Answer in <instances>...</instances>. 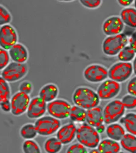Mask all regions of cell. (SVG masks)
<instances>
[{
    "label": "cell",
    "mask_w": 136,
    "mask_h": 153,
    "mask_svg": "<svg viewBox=\"0 0 136 153\" xmlns=\"http://www.w3.org/2000/svg\"><path fill=\"white\" fill-rule=\"evenodd\" d=\"M73 101L75 105L88 110L98 106L100 99L94 90L86 86L77 88L73 94Z\"/></svg>",
    "instance_id": "1"
},
{
    "label": "cell",
    "mask_w": 136,
    "mask_h": 153,
    "mask_svg": "<svg viewBox=\"0 0 136 153\" xmlns=\"http://www.w3.org/2000/svg\"><path fill=\"white\" fill-rule=\"evenodd\" d=\"M76 138L79 142L90 149L97 148L100 142V134L95 128L87 123L77 128Z\"/></svg>",
    "instance_id": "2"
},
{
    "label": "cell",
    "mask_w": 136,
    "mask_h": 153,
    "mask_svg": "<svg viewBox=\"0 0 136 153\" xmlns=\"http://www.w3.org/2000/svg\"><path fill=\"white\" fill-rule=\"evenodd\" d=\"M127 43V37L123 33L117 35L107 36L102 43V51L107 56H115L126 46Z\"/></svg>",
    "instance_id": "3"
},
{
    "label": "cell",
    "mask_w": 136,
    "mask_h": 153,
    "mask_svg": "<svg viewBox=\"0 0 136 153\" xmlns=\"http://www.w3.org/2000/svg\"><path fill=\"white\" fill-rule=\"evenodd\" d=\"M38 134L41 136H49L57 132L61 127L60 120L51 115H44L37 119L35 123Z\"/></svg>",
    "instance_id": "4"
},
{
    "label": "cell",
    "mask_w": 136,
    "mask_h": 153,
    "mask_svg": "<svg viewBox=\"0 0 136 153\" xmlns=\"http://www.w3.org/2000/svg\"><path fill=\"white\" fill-rule=\"evenodd\" d=\"M1 72V77L7 82H15L22 79L27 74L28 67L26 64L12 61Z\"/></svg>",
    "instance_id": "5"
},
{
    "label": "cell",
    "mask_w": 136,
    "mask_h": 153,
    "mask_svg": "<svg viewBox=\"0 0 136 153\" xmlns=\"http://www.w3.org/2000/svg\"><path fill=\"white\" fill-rule=\"evenodd\" d=\"M125 109L119 100H114L109 102L104 109V124H111L120 120L125 114Z\"/></svg>",
    "instance_id": "6"
},
{
    "label": "cell",
    "mask_w": 136,
    "mask_h": 153,
    "mask_svg": "<svg viewBox=\"0 0 136 153\" xmlns=\"http://www.w3.org/2000/svg\"><path fill=\"white\" fill-rule=\"evenodd\" d=\"M133 65L130 62H118L111 66L108 70L110 79L118 83L128 79L133 73Z\"/></svg>",
    "instance_id": "7"
},
{
    "label": "cell",
    "mask_w": 136,
    "mask_h": 153,
    "mask_svg": "<svg viewBox=\"0 0 136 153\" xmlns=\"http://www.w3.org/2000/svg\"><path fill=\"white\" fill-rule=\"evenodd\" d=\"M71 105L64 99H58L48 103L47 111L49 115L59 120L69 118Z\"/></svg>",
    "instance_id": "8"
},
{
    "label": "cell",
    "mask_w": 136,
    "mask_h": 153,
    "mask_svg": "<svg viewBox=\"0 0 136 153\" xmlns=\"http://www.w3.org/2000/svg\"><path fill=\"white\" fill-rule=\"evenodd\" d=\"M83 76L89 83L102 82L108 77V70L100 64H92L88 66L83 71Z\"/></svg>",
    "instance_id": "9"
},
{
    "label": "cell",
    "mask_w": 136,
    "mask_h": 153,
    "mask_svg": "<svg viewBox=\"0 0 136 153\" xmlns=\"http://www.w3.org/2000/svg\"><path fill=\"white\" fill-rule=\"evenodd\" d=\"M29 95L22 92H17L11 97V113L14 116H20L24 114L29 107L31 101Z\"/></svg>",
    "instance_id": "10"
},
{
    "label": "cell",
    "mask_w": 136,
    "mask_h": 153,
    "mask_svg": "<svg viewBox=\"0 0 136 153\" xmlns=\"http://www.w3.org/2000/svg\"><path fill=\"white\" fill-rule=\"evenodd\" d=\"M120 83L109 79L102 82L99 86L96 93L100 100H109L113 99L120 93Z\"/></svg>",
    "instance_id": "11"
},
{
    "label": "cell",
    "mask_w": 136,
    "mask_h": 153,
    "mask_svg": "<svg viewBox=\"0 0 136 153\" xmlns=\"http://www.w3.org/2000/svg\"><path fill=\"white\" fill-rule=\"evenodd\" d=\"M18 36L16 30L13 26L7 24L1 26L0 45L1 48L7 51L18 43Z\"/></svg>",
    "instance_id": "12"
},
{
    "label": "cell",
    "mask_w": 136,
    "mask_h": 153,
    "mask_svg": "<svg viewBox=\"0 0 136 153\" xmlns=\"http://www.w3.org/2000/svg\"><path fill=\"white\" fill-rule=\"evenodd\" d=\"M48 103L39 96L31 100L26 112L27 117L30 119H37L44 116L47 111Z\"/></svg>",
    "instance_id": "13"
},
{
    "label": "cell",
    "mask_w": 136,
    "mask_h": 153,
    "mask_svg": "<svg viewBox=\"0 0 136 153\" xmlns=\"http://www.w3.org/2000/svg\"><path fill=\"white\" fill-rule=\"evenodd\" d=\"M124 24L120 16H112L104 20L102 24V31L107 36L117 35L121 33Z\"/></svg>",
    "instance_id": "14"
},
{
    "label": "cell",
    "mask_w": 136,
    "mask_h": 153,
    "mask_svg": "<svg viewBox=\"0 0 136 153\" xmlns=\"http://www.w3.org/2000/svg\"><path fill=\"white\" fill-rule=\"evenodd\" d=\"M77 130V128L74 123H68L60 128L56 132V137L63 145H67L75 140Z\"/></svg>",
    "instance_id": "15"
},
{
    "label": "cell",
    "mask_w": 136,
    "mask_h": 153,
    "mask_svg": "<svg viewBox=\"0 0 136 153\" xmlns=\"http://www.w3.org/2000/svg\"><path fill=\"white\" fill-rule=\"evenodd\" d=\"M86 123L96 128L104 124V109L101 106H97L87 110Z\"/></svg>",
    "instance_id": "16"
},
{
    "label": "cell",
    "mask_w": 136,
    "mask_h": 153,
    "mask_svg": "<svg viewBox=\"0 0 136 153\" xmlns=\"http://www.w3.org/2000/svg\"><path fill=\"white\" fill-rule=\"evenodd\" d=\"M8 51L13 62L25 64L29 59V51L25 46L21 43H16Z\"/></svg>",
    "instance_id": "17"
},
{
    "label": "cell",
    "mask_w": 136,
    "mask_h": 153,
    "mask_svg": "<svg viewBox=\"0 0 136 153\" xmlns=\"http://www.w3.org/2000/svg\"><path fill=\"white\" fill-rule=\"evenodd\" d=\"M59 94V89L57 85L53 83H49L41 88L39 96L47 103L57 99Z\"/></svg>",
    "instance_id": "18"
},
{
    "label": "cell",
    "mask_w": 136,
    "mask_h": 153,
    "mask_svg": "<svg viewBox=\"0 0 136 153\" xmlns=\"http://www.w3.org/2000/svg\"><path fill=\"white\" fill-rule=\"evenodd\" d=\"M106 133L109 138L116 141H120L126 134L123 126L116 123L108 125L106 129Z\"/></svg>",
    "instance_id": "19"
},
{
    "label": "cell",
    "mask_w": 136,
    "mask_h": 153,
    "mask_svg": "<svg viewBox=\"0 0 136 153\" xmlns=\"http://www.w3.org/2000/svg\"><path fill=\"white\" fill-rule=\"evenodd\" d=\"M97 148L101 153H117L121 150V146L118 141L107 138L100 141Z\"/></svg>",
    "instance_id": "20"
},
{
    "label": "cell",
    "mask_w": 136,
    "mask_h": 153,
    "mask_svg": "<svg viewBox=\"0 0 136 153\" xmlns=\"http://www.w3.org/2000/svg\"><path fill=\"white\" fill-rule=\"evenodd\" d=\"M125 130L131 134L136 136V114L129 113L121 118L119 120Z\"/></svg>",
    "instance_id": "21"
},
{
    "label": "cell",
    "mask_w": 136,
    "mask_h": 153,
    "mask_svg": "<svg viewBox=\"0 0 136 153\" xmlns=\"http://www.w3.org/2000/svg\"><path fill=\"white\" fill-rule=\"evenodd\" d=\"M120 18L124 24L130 27L136 28V9L127 7L121 11Z\"/></svg>",
    "instance_id": "22"
},
{
    "label": "cell",
    "mask_w": 136,
    "mask_h": 153,
    "mask_svg": "<svg viewBox=\"0 0 136 153\" xmlns=\"http://www.w3.org/2000/svg\"><path fill=\"white\" fill-rule=\"evenodd\" d=\"M121 147L127 152L136 153V136L132 134H126L120 140Z\"/></svg>",
    "instance_id": "23"
},
{
    "label": "cell",
    "mask_w": 136,
    "mask_h": 153,
    "mask_svg": "<svg viewBox=\"0 0 136 153\" xmlns=\"http://www.w3.org/2000/svg\"><path fill=\"white\" fill-rule=\"evenodd\" d=\"M63 145L57 137H52L45 142L44 148L46 153H57L62 150Z\"/></svg>",
    "instance_id": "24"
},
{
    "label": "cell",
    "mask_w": 136,
    "mask_h": 153,
    "mask_svg": "<svg viewBox=\"0 0 136 153\" xmlns=\"http://www.w3.org/2000/svg\"><path fill=\"white\" fill-rule=\"evenodd\" d=\"M87 110L78 105L71 107L69 118L72 121L76 123H84L86 121Z\"/></svg>",
    "instance_id": "25"
},
{
    "label": "cell",
    "mask_w": 136,
    "mask_h": 153,
    "mask_svg": "<svg viewBox=\"0 0 136 153\" xmlns=\"http://www.w3.org/2000/svg\"><path fill=\"white\" fill-rule=\"evenodd\" d=\"M20 134L23 139L33 140L38 134L35 124L28 123L24 125L20 130Z\"/></svg>",
    "instance_id": "26"
},
{
    "label": "cell",
    "mask_w": 136,
    "mask_h": 153,
    "mask_svg": "<svg viewBox=\"0 0 136 153\" xmlns=\"http://www.w3.org/2000/svg\"><path fill=\"white\" fill-rule=\"evenodd\" d=\"M136 52L130 45H126L118 54V58L121 62H130L135 57Z\"/></svg>",
    "instance_id": "27"
},
{
    "label": "cell",
    "mask_w": 136,
    "mask_h": 153,
    "mask_svg": "<svg viewBox=\"0 0 136 153\" xmlns=\"http://www.w3.org/2000/svg\"><path fill=\"white\" fill-rule=\"evenodd\" d=\"M11 91L8 82L1 77L0 78V102L10 100Z\"/></svg>",
    "instance_id": "28"
},
{
    "label": "cell",
    "mask_w": 136,
    "mask_h": 153,
    "mask_svg": "<svg viewBox=\"0 0 136 153\" xmlns=\"http://www.w3.org/2000/svg\"><path fill=\"white\" fill-rule=\"evenodd\" d=\"M22 149L25 153H40L41 149L38 144L33 140H27L22 143Z\"/></svg>",
    "instance_id": "29"
},
{
    "label": "cell",
    "mask_w": 136,
    "mask_h": 153,
    "mask_svg": "<svg viewBox=\"0 0 136 153\" xmlns=\"http://www.w3.org/2000/svg\"><path fill=\"white\" fill-rule=\"evenodd\" d=\"M12 20V16L8 10L2 5L0 6V25L10 24Z\"/></svg>",
    "instance_id": "30"
},
{
    "label": "cell",
    "mask_w": 136,
    "mask_h": 153,
    "mask_svg": "<svg viewBox=\"0 0 136 153\" xmlns=\"http://www.w3.org/2000/svg\"><path fill=\"white\" fill-rule=\"evenodd\" d=\"M121 102L127 109H133L136 108V96L131 94L124 96Z\"/></svg>",
    "instance_id": "31"
},
{
    "label": "cell",
    "mask_w": 136,
    "mask_h": 153,
    "mask_svg": "<svg viewBox=\"0 0 136 153\" xmlns=\"http://www.w3.org/2000/svg\"><path fill=\"white\" fill-rule=\"evenodd\" d=\"M9 51L3 48L0 49V70H3L10 63V60Z\"/></svg>",
    "instance_id": "32"
},
{
    "label": "cell",
    "mask_w": 136,
    "mask_h": 153,
    "mask_svg": "<svg viewBox=\"0 0 136 153\" xmlns=\"http://www.w3.org/2000/svg\"><path fill=\"white\" fill-rule=\"evenodd\" d=\"M67 153H87V147L81 143H76L71 144L67 149Z\"/></svg>",
    "instance_id": "33"
},
{
    "label": "cell",
    "mask_w": 136,
    "mask_h": 153,
    "mask_svg": "<svg viewBox=\"0 0 136 153\" xmlns=\"http://www.w3.org/2000/svg\"><path fill=\"white\" fill-rule=\"evenodd\" d=\"M79 2L83 6L88 9H96L102 3L101 0H81Z\"/></svg>",
    "instance_id": "34"
},
{
    "label": "cell",
    "mask_w": 136,
    "mask_h": 153,
    "mask_svg": "<svg viewBox=\"0 0 136 153\" xmlns=\"http://www.w3.org/2000/svg\"><path fill=\"white\" fill-rule=\"evenodd\" d=\"M19 91L25 93L26 94H31L33 90L32 83L30 82L25 80L20 83L19 87Z\"/></svg>",
    "instance_id": "35"
},
{
    "label": "cell",
    "mask_w": 136,
    "mask_h": 153,
    "mask_svg": "<svg viewBox=\"0 0 136 153\" xmlns=\"http://www.w3.org/2000/svg\"><path fill=\"white\" fill-rule=\"evenodd\" d=\"M127 92L131 95L136 96V76L130 80L127 86Z\"/></svg>",
    "instance_id": "36"
},
{
    "label": "cell",
    "mask_w": 136,
    "mask_h": 153,
    "mask_svg": "<svg viewBox=\"0 0 136 153\" xmlns=\"http://www.w3.org/2000/svg\"><path fill=\"white\" fill-rule=\"evenodd\" d=\"M0 105L1 108L3 111V112H11V102L10 100H6L0 102Z\"/></svg>",
    "instance_id": "37"
},
{
    "label": "cell",
    "mask_w": 136,
    "mask_h": 153,
    "mask_svg": "<svg viewBox=\"0 0 136 153\" xmlns=\"http://www.w3.org/2000/svg\"><path fill=\"white\" fill-rule=\"evenodd\" d=\"M130 46L133 49L136 53V31L133 32L129 39Z\"/></svg>",
    "instance_id": "38"
},
{
    "label": "cell",
    "mask_w": 136,
    "mask_h": 153,
    "mask_svg": "<svg viewBox=\"0 0 136 153\" xmlns=\"http://www.w3.org/2000/svg\"><path fill=\"white\" fill-rule=\"evenodd\" d=\"M119 4L124 7H128L131 5L132 2V0H120L118 1Z\"/></svg>",
    "instance_id": "39"
},
{
    "label": "cell",
    "mask_w": 136,
    "mask_h": 153,
    "mask_svg": "<svg viewBox=\"0 0 136 153\" xmlns=\"http://www.w3.org/2000/svg\"><path fill=\"white\" fill-rule=\"evenodd\" d=\"M95 128L99 134H103L104 131H106V129L105 125L104 124L99 125L98 127Z\"/></svg>",
    "instance_id": "40"
},
{
    "label": "cell",
    "mask_w": 136,
    "mask_h": 153,
    "mask_svg": "<svg viewBox=\"0 0 136 153\" xmlns=\"http://www.w3.org/2000/svg\"><path fill=\"white\" fill-rule=\"evenodd\" d=\"M132 65H133V72H134V73L136 75V56L135 57V59H134Z\"/></svg>",
    "instance_id": "41"
},
{
    "label": "cell",
    "mask_w": 136,
    "mask_h": 153,
    "mask_svg": "<svg viewBox=\"0 0 136 153\" xmlns=\"http://www.w3.org/2000/svg\"><path fill=\"white\" fill-rule=\"evenodd\" d=\"M90 153H100L98 149H96V148H93L92 149V150H90Z\"/></svg>",
    "instance_id": "42"
},
{
    "label": "cell",
    "mask_w": 136,
    "mask_h": 153,
    "mask_svg": "<svg viewBox=\"0 0 136 153\" xmlns=\"http://www.w3.org/2000/svg\"><path fill=\"white\" fill-rule=\"evenodd\" d=\"M135 9H136V1H135Z\"/></svg>",
    "instance_id": "43"
}]
</instances>
